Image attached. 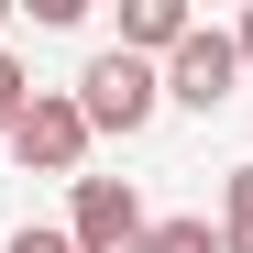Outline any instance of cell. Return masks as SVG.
<instances>
[{
    "label": "cell",
    "mask_w": 253,
    "mask_h": 253,
    "mask_svg": "<svg viewBox=\"0 0 253 253\" xmlns=\"http://www.w3.org/2000/svg\"><path fill=\"white\" fill-rule=\"evenodd\" d=\"M187 0H121V55H143V66H165V55H176L187 44Z\"/></svg>",
    "instance_id": "cell-5"
},
{
    "label": "cell",
    "mask_w": 253,
    "mask_h": 253,
    "mask_svg": "<svg viewBox=\"0 0 253 253\" xmlns=\"http://www.w3.org/2000/svg\"><path fill=\"white\" fill-rule=\"evenodd\" d=\"M66 242H77V253H143V242H154V220H143L132 176H77V209H66Z\"/></svg>",
    "instance_id": "cell-3"
},
{
    "label": "cell",
    "mask_w": 253,
    "mask_h": 253,
    "mask_svg": "<svg viewBox=\"0 0 253 253\" xmlns=\"http://www.w3.org/2000/svg\"><path fill=\"white\" fill-rule=\"evenodd\" d=\"M220 231H253V165H231V187H220Z\"/></svg>",
    "instance_id": "cell-8"
},
{
    "label": "cell",
    "mask_w": 253,
    "mask_h": 253,
    "mask_svg": "<svg viewBox=\"0 0 253 253\" xmlns=\"http://www.w3.org/2000/svg\"><path fill=\"white\" fill-rule=\"evenodd\" d=\"M88 143L99 132H88V110H77L66 88H33V110L11 121V154L33 165V176H66V187H77V165H88Z\"/></svg>",
    "instance_id": "cell-2"
},
{
    "label": "cell",
    "mask_w": 253,
    "mask_h": 253,
    "mask_svg": "<svg viewBox=\"0 0 253 253\" xmlns=\"http://www.w3.org/2000/svg\"><path fill=\"white\" fill-rule=\"evenodd\" d=\"M231 44H242V77H253V11H242V33H231Z\"/></svg>",
    "instance_id": "cell-10"
},
{
    "label": "cell",
    "mask_w": 253,
    "mask_h": 253,
    "mask_svg": "<svg viewBox=\"0 0 253 253\" xmlns=\"http://www.w3.org/2000/svg\"><path fill=\"white\" fill-rule=\"evenodd\" d=\"M143 253H220V231H209V220H154Z\"/></svg>",
    "instance_id": "cell-6"
},
{
    "label": "cell",
    "mask_w": 253,
    "mask_h": 253,
    "mask_svg": "<svg viewBox=\"0 0 253 253\" xmlns=\"http://www.w3.org/2000/svg\"><path fill=\"white\" fill-rule=\"evenodd\" d=\"M22 110H33V77H22L11 55H0V143H11V121H22Z\"/></svg>",
    "instance_id": "cell-7"
},
{
    "label": "cell",
    "mask_w": 253,
    "mask_h": 253,
    "mask_svg": "<svg viewBox=\"0 0 253 253\" xmlns=\"http://www.w3.org/2000/svg\"><path fill=\"white\" fill-rule=\"evenodd\" d=\"M220 253H253V231H220Z\"/></svg>",
    "instance_id": "cell-11"
},
{
    "label": "cell",
    "mask_w": 253,
    "mask_h": 253,
    "mask_svg": "<svg viewBox=\"0 0 253 253\" xmlns=\"http://www.w3.org/2000/svg\"><path fill=\"white\" fill-rule=\"evenodd\" d=\"M231 88H242V44H231V33H209V22H198L187 44L165 55V99H187V110H220Z\"/></svg>",
    "instance_id": "cell-4"
},
{
    "label": "cell",
    "mask_w": 253,
    "mask_h": 253,
    "mask_svg": "<svg viewBox=\"0 0 253 253\" xmlns=\"http://www.w3.org/2000/svg\"><path fill=\"white\" fill-rule=\"evenodd\" d=\"M154 99H165V66H143V55H88V77H77V110H88V132H121L132 143L143 121H154Z\"/></svg>",
    "instance_id": "cell-1"
},
{
    "label": "cell",
    "mask_w": 253,
    "mask_h": 253,
    "mask_svg": "<svg viewBox=\"0 0 253 253\" xmlns=\"http://www.w3.org/2000/svg\"><path fill=\"white\" fill-rule=\"evenodd\" d=\"M11 253H77L66 231H11Z\"/></svg>",
    "instance_id": "cell-9"
}]
</instances>
